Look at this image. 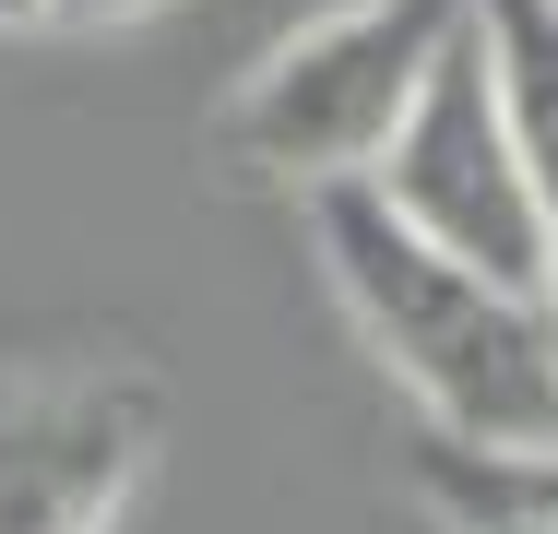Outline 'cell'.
Here are the masks:
<instances>
[{
    "instance_id": "cell-5",
    "label": "cell",
    "mask_w": 558,
    "mask_h": 534,
    "mask_svg": "<svg viewBox=\"0 0 558 534\" xmlns=\"http://www.w3.org/2000/svg\"><path fill=\"white\" fill-rule=\"evenodd\" d=\"M475 48H487L499 119H511L535 214H547V310H558V0H475Z\"/></svg>"
},
{
    "instance_id": "cell-6",
    "label": "cell",
    "mask_w": 558,
    "mask_h": 534,
    "mask_svg": "<svg viewBox=\"0 0 558 534\" xmlns=\"http://www.w3.org/2000/svg\"><path fill=\"white\" fill-rule=\"evenodd\" d=\"M143 12H167V0H48V24H84V36H108V24H143Z\"/></svg>"
},
{
    "instance_id": "cell-4",
    "label": "cell",
    "mask_w": 558,
    "mask_h": 534,
    "mask_svg": "<svg viewBox=\"0 0 558 534\" xmlns=\"http://www.w3.org/2000/svg\"><path fill=\"white\" fill-rule=\"evenodd\" d=\"M155 439L167 392L143 368H0V534H119Z\"/></svg>"
},
{
    "instance_id": "cell-2",
    "label": "cell",
    "mask_w": 558,
    "mask_h": 534,
    "mask_svg": "<svg viewBox=\"0 0 558 534\" xmlns=\"http://www.w3.org/2000/svg\"><path fill=\"white\" fill-rule=\"evenodd\" d=\"M463 36V0H333L298 36H274L215 107V155L274 179V191H333L392 155V131L416 119L440 48Z\"/></svg>"
},
{
    "instance_id": "cell-3",
    "label": "cell",
    "mask_w": 558,
    "mask_h": 534,
    "mask_svg": "<svg viewBox=\"0 0 558 534\" xmlns=\"http://www.w3.org/2000/svg\"><path fill=\"white\" fill-rule=\"evenodd\" d=\"M368 191L404 214L428 250L547 298V214H535V179H523V143L499 119V84H487V48H475V0H463V36L440 48L416 119L392 131V155L368 167Z\"/></svg>"
},
{
    "instance_id": "cell-1",
    "label": "cell",
    "mask_w": 558,
    "mask_h": 534,
    "mask_svg": "<svg viewBox=\"0 0 558 534\" xmlns=\"http://www.w3.org/2000/svg\"><path fill=\"white\" fill-rule=\"evenodd\" d=\"M310 250L333 274L356 344L451 439H558V310L428 250L368 179L310 191Z\"/></svg>"
},
{
    "instance_id": "cell-7",
    "label": "cell",
    "mask_w": 558,
    "mask_h": 534,
    "mask_svg": "<svg viewBox=\"0 0 558 534\" xmlns=\"http://www.w3.org/2000/svg\"><path fill=\"white\" fill-rule=\"evenodd\" d=\"M12 24H48V0H0V36H12Z\"/></svg>"
}]
</instances>
